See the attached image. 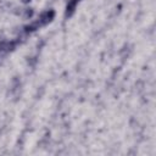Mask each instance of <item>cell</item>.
Returning a JSON list of instances; mask_svg holds the SVG:
<instances>
[{"label":"cell","mask_w":156,"mask_h":156,"mask_svg":"<svg viewBox=\"0 0 156 156\" xmlns=\"http://www.w3.org/2000/svg\"><path fill=\"white\" fill-rule=\"evenodd\" d=\"M79 1H80V0H68V2H67V5H66V11H65V17H66V18L71 17V16L74 13L76 7H77V5L79 4Z\"/></svg>","instance_id":"7a4b0ae2"},{"label":"cell","mask_w":156,"mask_h":156,"mask_svg":"<svg viewBox=\"0 0 156 156\" xmlns=\"http://www.w3.org/2000/svg\"><path fill=\"white\" fill-rule=\"evenodd\" d=\"M40 27V24H39V22L37 21V22H34V23H32V24H29V26H26L24 27V32L26 33H30V32H34L35 29H38Z\"/></svg>","instance_id":"3957f363"},{"label":"cell","mask_w":156,"mask_h":156,"mask_svg":"<svg viewBox=\"0 0 156 156\" xmlns=\"http://www.w3.org/2000/svg\"><path fill=\"white\" fill-rule=\"evenodd\" d=\"M32 16H33V10L32 9H27L26 10V18H28V17L30 18Z\"/></svg>","instance_id":"277c9868"},{"label":"cell","mask_w":156,"mask_h":156,"mask_svg":"<svg viewBox=\"0 0 156 156\" xmlns=\"http://www.w3.org/2000/svg\"><path fill=\"white\" fill-rule=\"evenodd\" d=\"M54 17H55V11L54 10H48V11H45L40 15L38 22H39L40 26H45V24L50 23L54 20Z\"/></svg>","instance_id":"6da1fadb"},{"label":"cell","mask_w":156,"mask_h":156,"mask_svg":"<svg viewBox=\"0 0 156 156\" xmlns=\"http://www.w3.org/2000/svg\"><path fill=\"white\" fill-rule=\"evenodd\" d=\"M30 0H23V2H29Z\"/></svg>","instance_id":"5b68a950"}]
</instances>
